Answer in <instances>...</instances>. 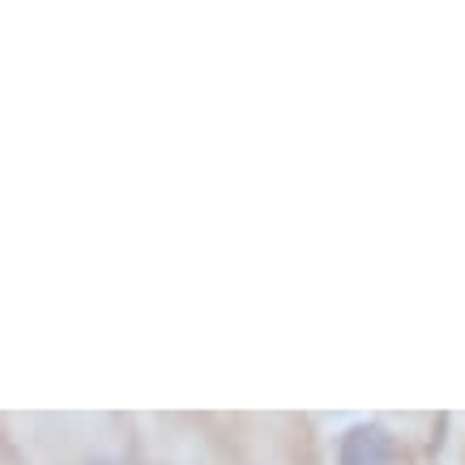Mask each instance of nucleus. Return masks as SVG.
Listing matches in <instances>:
<instances>
[{"mask_svg": "<svg viewBox=\"0 0 465 465\" xmlns=\"http://www.w3.org/2000/svg\"><path fill=\"white\" fill-rule=\"evenodd\" d=\"M393 452L397 444L381 423H354L338 444V465H389Z\"/></svg>", "mask_w": 465, "mask_h": 465, "instance_id": "f257e3e1", "label": "nucleus"}]
</instances>
